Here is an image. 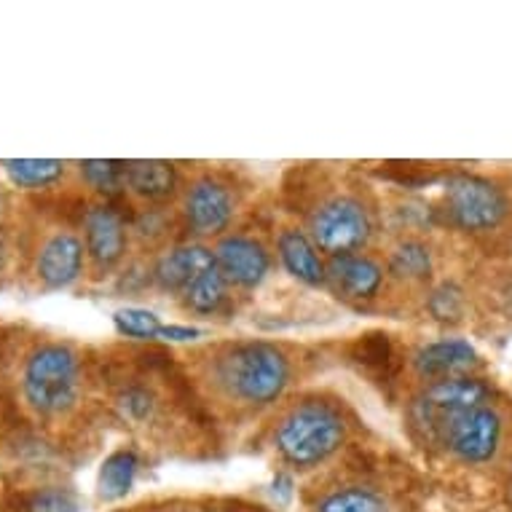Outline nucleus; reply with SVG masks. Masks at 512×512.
Wrapping results in <instances>:
<instances>
[{"instance_id":"nucleus-1","label":"nucleus","mask_w":512,"mask_h":512,"mask_svg":"<svg viewBox=\"0 0 512 512\" xmlns=\"http://www.w3.org/2000/svg\"><path fill=\"white\" fill-rule=\"evenodd\" d=\"M212 384L234 403L263 408L290 384V362L277 346L236 341L212 357Z\"/></svg>"},{"instance_id":"nucleus-2","label":"nucleus","mask_w":512,"mask_h":512,"mask_svg":"<svg viewBox=\"0 0 512 512\" xmlns=\"http://www.w3.org/2000/svg\"><path fill=\"white\" fill-rule=\"evenodd\" d=\"M346 424L336 405L309 403L295 405L274 432L279 456L293 467H317L336 454L344 443Z\"/></svg>"},{"instance_id":"nucleus-3","label":"nucleus","mask_w":512,"mask_h":512,"mask_svg":"<svg viewBox=\"0 0 512 512\" xmlns=\"http://www.w3.org/2000/svg\"><path fill=\"white\" fill-rule=\"evenodd\" d=\"M413 421L462 462H488L502 443V419L488 405L467 408V411H435L416 400Z\"/></svg>"},{"instance_id":"nucleus-4","label":"nucleus","mask_w":512,"mask_h":512,"mask_svg":"<svg viewBox=\"0 0 512 512\" xmlns=\"http://www.w3.org/2000/svg\"><path fill=\"white\" fill-rule=\"evenodd\" d=\"M27 403L41 413H62L78 397V360L68 346H41L25 368Z\"/></svg>"},{"instance_id":"nucleus-5","label":"nucleus","mask_w":512,"mask_h":512,"mask_svg":"<svg viewBox=\"0 0 512 512\" xmlns=\"http://www.w3.org/2000/svg\"><path fill=\"white\" fill-rule=\"evenodd\" d=\"M370 234H373L370 212L354 196H333L319 204L309 218L311 242L317 244V250L330 252V258L352 255L365 247Z\"/></svg>"},{"instance_id":"nucleus-6","label":"nucleus","mask_w":512,"mask_h":512,"mask_svg":"<svg viewBox=\"0 0 512 512\" xmlns=\"http://www.w3.org/2000/svg\"><path fill=\"white\" fill-rule=\"evenodd\" d=\"M445 207L464 231H491L507 215V196L486 177L456 175L445 185Z\"/></svg>"},{"instance_id":"nucleus-7","label":"nucleus","mask_w":512,"mask_h":512,"mask_svg":"<svg viewBox=\"0 0 512 512\" xmlns=\"http://www.w3.org/2000/svg\"><path fill=\"white\" fill-rule=\"evenodd\" d=\"M183 215L194 234H220L234 218V196L228 191V185L215 177H199L185 191Z\"/></svg>"},{"instance_id":"nucleus-8","label":"nucleus","mask_w":512,"mask_h":512,"mask_svg":"<svg viewBox=\"0 0 512 512\" xmlns=\"http://www.w3.org/2000/svg\"><path fill=\"white\" fill-rule=\"evenodd\" d=\"M215 266L226 277L228 285L255 287L261 285L271 269V255L258 239L242 234H228L215 244Z\"/></svg>"},{"instance_id":"nucleus-9","label":"nucleus","mask_w":512,"mask_h":512,"mask_svg":"<svg viewBox=\"0 0 512 512\" xmlns=\"http://www.w3.org/2000/svg\"><path fill=\"white\" fill-rule=\"evenodd\" d=\"M330 287L344 298L352 301H370L373 295L381 290L384 282V271L373 258L368 255H336L328 263V279Z\"/></svg>"},{"instance_id":"nucleus-10","label":"nucleus","mask_w":512,"mask_h":512,"mask_svg":"<svg viewBox=\"0 0 512 512\" xmlns=\"http://www.w3.org/2000/svg\"><path fill=\"white\" fill-rule=\"evenodd\" d=\"M86 250L92 261L102 269H108L116 261H121L126 247V226L121 215L110 207H94L86 212Z\"/></svg>"},{"instance_id":"nucleus-11","label":"nucleus","mask_w":512,"mask_h":512,"mask_svg":"<svg viewBox=\"0 0 512 512\" xmlns=\"http://www.w3.org/2000/svg\"><path fill=\"white\" fill-rule=\"evenodd\" d=\"M215 266V255L202 244H183L161 255L153 269V277L164 290H180L191 285L199 274Z\"/></svg>"},{"instance_id":"nucleus-12","label":"nucleus","mask_w":512,"mask_h":512,"mask_svg":"<svg viewBox=\"0 0 512 512\" xmlns=\"http://www.w3.org/2000/svg\"><path fill=\"white\" fill-rule=\"evenodd\" d=\"M475 362H478V352L462 338H443V341L427 344L416 354V368L421 376L432 381L462 376Z\"/></svg>"},{"instance_id":"nucleus-13","label":"nucleus","mask_w":512,"mask_h":512,"mask_svg":"<svg viewBox=\"0 0 512 512\" xmlns=\"http://www.w3.org/2000/svg\"><path fill=\"white\" fill-rule=\"evenodd\" d=\"M279 258L295 279H301L306 285H322L328 279V266L319 258L317 244L311 242V236L301 228H285L277 239Z\"/></svg>"},{"instance_id":"nucleus-14","label":"nucleus","mask_w":512,"mask_h":512,"mask_svg":"<svg viewBox=\"0 0 512 512\" xmlns=\"http://www.w3.org/2000/svg\"><path fill=\"white\" fill-rule=\"evenodd\" d=\"M81 266H84V244L73 234H57L43 244L38 274L49 287H65L76 282Z\"/></svg>"},{"instance_id":"nucleus-15","label":"nucleus","mask_w":512,"mask_h":512,"mask_svg":"<svg viewBox=\"0 0 512 512\" xmlns=\"http://www.w3.org/2000/svg\"><path fill=\"white\" fill-rule=\"evenodd\" d=\"M419 400L435 411H467V408L486 405L488 389L480 384L478 378H443V381H432Z\"/></svg>"},{"instance_id":"nucleus-16","label":"nucleus","mask_w":512,"mask_h":512,"mask_svg":"<svg viewBox=\"0 0 512 512\" xmlns=\"http://www.w3.org/2000/svg\"><path fill=\"white\" fill-rule=\"evenodd\" d=\"M126 185L148 202H161L175 194L177 175L167 161H132L124 167Z\"/></svg>"},{"instance_id":"nucleus-17","label":"nucleus","mask_w":512,"mask_h":512,"mask_svg":"<svg viewBox=\"0 0 512 512\" xmlns=\"http://www.w3.org/2000/svg\"><path fill=\"white\" fill-rule=\"evenodd\" d=\"M137 467H140V459H137L135 451L129 448H118L113 454L102 462L100 480H97V488H100L102 499H121V496L129 494V488L137 478Z\"/></svg>"},{"instance_id":"nucleus-18","label":"nucleus","mask_w":512,"mask_h":512,"mask_svg":"<svg viewBox=\"0 0 512 512\" xmlns=\"http://www.w3.org/2000/svg\"><path fill=\"white\" fill-rule=\"evenodd\" d=\"M226 277L220 274L218 266H212L204 274L191 282V285L183 290V301L185 306L196 314H212V311H218L226 301Z\"/></svg>"},{"instance_id":"nucleus-19","label":"nucleus","mask_w":512,"mask_h":512,"mask_svg":"<svg viewBox=\"0 0 512 512\" xmlns=\"http://www.w3.org/2000/svg\"><path fill=\"white\" fill-rule=\"evenodd\" d=\"M319 512H389L384 499L362 486L341 488L336 494H330L322 499Z\"/></svg>"},{"instance_id":"nucleus-20","label":"nucleus","mask_w":512,"mask_h":512,"mask_svg":"<svg viewBox=\"0 0 512 512\" xmlns=\"http://www.w3.org/2000/svg\"><path fill=\"white\" fill-rule=\"evenodd\" d=\"M6 172L17 185H46L62 175V161L54 159H14L6 161Z\"/></svg>"},{"instance_id":"nucleus-21","label":"nucleus","mask_w":512,"mask_h":512,"mask_svg":"<svg viewBox=\"0 0 512 512\" xmlns=\"http://www.w3.org/2000/svg\"><path fill=\"white\" fill-rule=\"evenodd\" d=\"M156 395H153L151 387H143V384H129V387L118 395V411L126 421L132 424H145L156 416Z\"/></svg>"},{"instance_id":"nucleus-22","label":"nucleus","mask_w":512,"mask_h":512,"mask_svg":"<svg viewBox=\"0 0 512 512\" xmlns=\"http://www.w3.org/2000/svg\"><path fill=\"white\" fill-rule=\"evenodd\" d=\"M389 269L395 271L397 277L405 279H421L427 277L429 271V250L421 242H405L400 244L392 255Z\"/></svg>"},{"instance_id":"nucleus-23","label":"nucleus","mask_w":512,"mask_h":512,"mask_svg":"<svg viewBox=\"0 0 512 512\" xmlns=\"http://www.w3.org/2000/svg\"><path fill=\"white\" fill-rule=\"evenodd\" d=\"M113 322L126 338H159V330L164 328L159 317L148 309H121L116 311Z\"/></svg>"},{"instance_id":"nucleus-24","label":"nucleus","mask_w":512,"mask_h":512,"mask_svg":"<svg viewBox=\"0 0 512 512\" xmlns=\"http://www.w3.org/2000/svg\"><path fill=\"white\" fill-rule=\"evenodd\" d=\"M27 512H81L76 496L62 491V488H46L30 499Z\"/></svg>"},{"instance_id":"nucleus-25","label":"nucleus","mask_w":512,"mask_h":512,"mask_svg":"<svg viewBox=\"0 0 512 512\" xmlns=\"http://www.w3.org/2000/svg\"><path fill=\"white\" fill-rule=\"evenodd\" d=\"M81 167H84L86 180L97 185L100 191H116L118 183L124 180V167L116 161H86Z\"/></svg>"},{"instance_id":"nucleus-26","label":"nucleus","mask_w":512,"mask_h":512,"mask_svg":"<svg viewBox=\"0 0 512 512\" xmlns=\"http://www.w3.org/2000/svg\"><path fill=\"white\" fill-rule=\"evenodd\" d=\"M459 306H462V295L456 293V290L443 287V290H437V293L432 295V314H435L437 319H454L456 314H459Z\"/></svg>"},{"instance_id":"nucleus-27","label":"nucleus","mask_w":512,"mask_h":512,"mask_svg":"<svg viewBox=\"0 0 512 512\" xmlns=\"http://www.w3.org/2000/svg\"><path fill=\"white\" fill-rule=\"evenodd\" d=\"M199 336V330L196 328H183V325H164L159 330V338H167V341H194Z\"/></svg>"}]
</instances>
